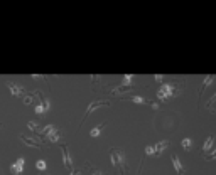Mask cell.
I'll list each match as a JSON object with an SVG mask.
<instances>
[{"instance_id": "cell-1", "label": "cell", "mask_w": 216, "mask_h": 175, "mask_svg": "<svg viewBox=\"0 0 216 175\" xmlns=\"http://www.w3.org/2000/svg\"><path fill=\"white\" fill-rule=\"evenodd\" d=\"M174 91H176V89H174V86H171V84H164L159 91H157V98H159V99H167V98H171V96H174V94H176Z\"/></svg>"}, {"instance_id": "cell-2", "label": "cell", "mask_w": 216, "mask_h": 175, "mask_svg": "<svg viewBox=\"0 0 216 175\" xmlns=\"http://www.w3.org/2000/svg\"><path fill=\"white\" fill-rule=\"evenodd\" d=\"M110 158L113 165H123L125 167V155L120 150H110Z\"/></svg>"}, {"instance_id": "cell-3", "label": "cell", "mask_w": 216, "mask_h": 175, "mask_svg": "<svg viewBox=\"0 0 216 175\" xmlns=\"http://www.w3.org/2000/svg\"><path fill=\"white\" fill-rule=\"evenodd\" d=\"M100 106H110V101H93L88 108H86V113H85V116H83V120H81V125H83V121L86 120V116H88V115L91 113V111L98 110Z\"/></svg>"}, {"instance_id": "cell-4", "label": "cell", "mask_w": 216, "mask_h": 175, "mask_svg": "<svg viewBox=\"0 0 216 175\" xmlns=\"http://www.w3.org/2000/svg\"><path fill=\"white\" fill-rule=\"evenodd\" d=\"M24 165H26V160H24V158H17V160L12 163L10 172L14 173V175H20V173L24 172Z\"/></svg>"}, {"instance_id": "cell-5", "label": "cell", "mask_w": 216, "mask_h": 175, "mask_svg": "<svg viewBox=\"0 0 216 175\" xmlns=\"http://www.w3.org/2000/svg\"><path fill=\"white\" fill-rule=\"evenodd\" d=\"M7 88L10 89V93L14 94V96H22V94H24V88L17 86L15 83H12V81H7Z\"/></svg>"}, {"instance_id": "cell-6", "label": "cell", "mask_w": 216, "mask_h": 175, "mask_svg": "<svg viewBox=\"0 0 216 175\" xmlns=\"http://www.w3.org/2000/svg\"><path fill=\"white\" fill-rule=\"evenodd\" d=\"M167 147H171V141H169V140H162V141H159V143H157L155 147H154V155L159 157L160 153L164 152V150L167 148Z\"/></svg>"}, {"instance_id": "cell-7", "label": "cell", "mask_w": 216, "mask_h": 175, "mask_svg": "<svg viewBox=\"0 0 216 175\" xmlns=\"http://www.w3.org/2000/svg\"><path fill=\"white\" fill-rule=\"evenodd\" d=\"M172 165H174V168H176V172L179 173V175H182L184 173V167L181 165V162H179V158H177V155L174 153L172 155Z\"/></svg>"}, {"instance_id": "cell-8", "label": "cell", "mask_w": 216, "mask_h": 175, "mask_svg": "<svg viewBox=\"0 0 216 175\" xmlns=\"http://www.w3.org/2000/svg\"><path fill=\"white\" fill-rule=\"evenodd\" d=\"M61 150H63V160H64V165L68 167V168H71V157H69L68 147H66V145H63V147H61Z\"/></svg>"}, {"instance_id": "cell-9", "label": "cell", "mask_w": 216, "mask_h": 175, "mask_svg": "<svg viewBox=\"0 0 216 175\" xmlns=\"http://www.w3.org/2000/svg\"><path fill=\"white\" fill-rule=\"evenodd\" d=\"M46 138L51 141V143H56V141H59V138H61V131L59 130H54V131L49 133V135H46Z\"/></svg>"}, {"instance_id": "cell-10", "label": "cell", "mask_w": 216, "mask_h": 175, "mask_svg": "<svg viewBox=\"0 0 216 175\" xmlns=\"http://www.w3.org/2000/svg\"><path fill=\"white\" fill-rule=\"evenodd\" d=\"M20 140L24 141V143H27L29 147H36V148H41V141H36V140H32V138H29V136H20Z\"/></svg>"}, {"instance_id": "cell-11", "label": "cell", "mask_w": 216, "mask_h": 175, "mask_svg": "<svg viewBox=\"0 0 216 175\" xmlns=\"http://www.w3.org/2000/svg\"><path fill=\"white\" fill-rule=\"evenodd\" d=\"M105 126H106V121H105V123H101V125H98V126H95L93 130L90 131V135L93 136V138H96V136L101 135V131H103V128H105Z\"/></svg>"}, {"instance_id": "cell-12", "label": "cell", "mask_w": 216, "mask_h": 175, "mask_svg": "<svg viewBox=\"0 0 216 175\" xmlns=\"http://www.w3.org/2000/svg\"><path fill=\"white\" fill-rule=\"evenodd\" d=\"M213 79H214V76H206V78H204V81H203V86H201V93H199V96H203L204 89L211 84V83H213Z\"/></svg>"}, {"instance_id": "cell-13", "label": "cell", "mask_w": 216, "mask_h": 175, "mask_svg": "<svg viewBox=\"0 0 216 175\" xmlns=\"http://www.w3.org/2000/svg\"><path fill=\"white\" fill-rule=\"evenodd\" d=\"M128 101H132V103H137V105H145V103H149L145 98L142 96H128Z\"/></svg>"}, {"instance_id": "cell-14", "label": "cell", "mask_w": 216, "mask_h": 175, "mask_svg": "<svg viewBox=\"0 0 216 175\" xmlns=\"http://www.w3.org/2000/svg\"><path fill=\"white\" fill-rule=\"evenodd\" d=\"M213 141H214V138L213 136H209V138H206V141H204V147H203V152L204 153H208L211 148H213Z\"/></svg>"}, {"instance_id": "cell-15", "label": "cell", "mask_w": 216, "mask_h": 175, "mask_svg": "<svg viewBox=\"0 0 216 175\" xmlns=\"http://www.w3.org/2000/svg\"><path fill=\"white\" fill-rule=\"evenodd\" d=\"M132 79H134V74H125L123 76V81H122V86H130L132 84Z\"/></svg>"}, {"instance_id": "cell-16", "label": "cell", "mask_w": 216, "mask_h": 175, "mask_svg": "<svg viewBox=\"0 0 216 175\" xmlns=\"http://www.w3.org/2000/svg\"><path fill=\"white\" fill-rule=\"evenodd\" d=\"M181 145H182V148L184 150H191V145H193V140L191 138H184L181 141Z\"/></svg>"}, {"instance_id": "cell-17", "label": "cell", "mask_w": 216, "mask_h": 175, "mask_svg": "<svg viewBox=\"0 0 216 175\" xmlns=\"http://www.w3.org/2000/svg\"><path fill=\"white\" fill-rule=\"evenodd\" d=\"M44 106H42V103H37V105H34V113L36 115H42L44 113Z\"/></svg>"}, {"instance_id": "cell-18", "label": "cell", "mask_w": 216, "mask_h": 175, "mask_svg": "<svg viewBox=\"0 0 216 175\" xmlns=\"http://www.w3.org/2000/svg\"><path fill=\"white\" fill-rule=\"evenodd\" d=\"M36 167H37V170H41V172H44V170L47 168V163H46V160H37Z\"/></svg>"}, {"instance_id": "cell-19", "label": "cell", "mask_w": 216, "mask_h": 175, "mask_svg": "<svg viewBox=\"0 0 216 175\" xmlns=\"http://www.w3.org/2000/svg\"><path fill=\"white\" fill-rule=\"evenodd\" d=\"M211 150H213V152L206 155V160H214V158H216V147H213Z\"/></svg>"}, {"instance_id": "cell-20", "label": "cell", "mask_w": 216, "mask_h": 175, "mask_svg": "<svg viewBox=\"0 0 216 175\" xmlns=\"http://www.w3.org/2000/svg\"><path fill=\"white\" fill-rule=\"evenodd\" d=\"M145 155H154V145H147V147H145Z\"/></svg>"}, {"instance_id": "cell-21", "label": "cell", "mask_w": 216, "mask_h": 175, "mask_svg": "<svg viewBox=\"0 0 216 175\" xmlns=\"http://www.w3.org/2000/svg\"><path fill=\"white\" fill-rule=\"evenodd\" d=\"M42 106H44V110L47 111L49 108H51V101H49V99H46V98H42Z\"/></svg>"}, {"instance_id": "cell-22", "label": "cell", "mask_w": 216, "mask_h": 175, "mask_svg": "<svg viewBox=\"0 0 216 175\" xmlns=\"http://www.w3.org/2000/svg\"><path fill=\"white\" fill-rule=\"evenodd\" d=\"M27 126H29V128H31V130H32V131H36V128H37V125H36V123H32V121H29V123H27Z\"/></svg>"}, {"instance_id": "cell-23", "label": "cell", "mask_w": 216, "mask_h": 175, "mask_svg": "<svg viewBox=\"0 0 216 175\" xmlns=\"http://www.w3.org/2000/svg\"><path fill=\"white\" fill-rule=\"evenodd\" d=\"M154 79H155V81H162V79H164V76H162V74H154Z\"/></svg>"}, {"instance_id": "cell-24", "label": "cell", "mask_w": 216, "mask_h": 175, "mask_svg": "<svg viewBox=\"0 0 216 175\" xmlns=\"http://www.w3.org/2000/svg\"><path fill=\"white\" fill-rule=\"evenodd\" d=\"M214 101H216V93H214V94H213V96H211V98H209V101H208V106H209V105H213V103H214Z\"/></svg>"}, {"instance_id": "cell-25", "label": "cell", "mask_w": 216, "mask_h": 175, "mask_svg": "<svg viewBox=\"0 0 216 175\" xmlns=\"http://www.w3.org/2000/svg\"><path fill=\"white\" fill-rule=\"evenodd\" d=\"M32 78L34 79H44V76H39V74H32Z\"/></svg>"}, {"instance_id": "cell-26", "label": "cell", "mask_w": 216, "mask_h": 175, "mask_svg": "<svg viewBox=\"0 0 216 175\" xmlns=\"http://www.w3.org/2000/svg\"><path fill=\"white\" fill-rule=\"evenodd\" d=\"M91 175H105V173H103V172H93Z\"/></svg>"}, {"instance_id": "cell-27", "label": "cell", "mask_w": 216, "mask_h": 175, "mask_svg": "<svg viewBox=\"0 0 216 175\" xmlns=\"http://www.w3.org/2000/svg\"><path fill=\"white\" fill-rule=\"evenodd\" d=\"M71 175H80V170H74V172H71Z\"/></svg>"}, {"instance_id": "cell-28", "label": "cell", "mask_w": 216, "mask_h": 175, "mask_svg": "<svg viewBox=\"0 0 216 175\" xmlns=\"http://www.w3.org/2000/svg\"><path fill=\"white\" fill-rule=\"evenodd\" d=\"M139 173H142V165H140V168H139ZM139 173H137V175H139Z\"/></svg>"}, {"instance_id": "cell-29", "label": "cell", "mask_w": 216, "mask_h": 175, "mask_svg": "<svg viewBox=\"0 0 216 175\" xmlns=\"http://www.w3.org/2000/svg\"><path fill=\"white\" fill-rule=\"evenodd\" d=\"M0 128H2V125H0Z\"/></svg>"}, {"instance_id": "cell-30", "label": "cell", "mask_w": 216, "mask_h": 175, "mask_svg": "<svg viewBox=\"0 0 216 175\" xmlns=\"http://www.w3.org/2000/svg\"><path fill=\"white\" fill-rule=\"evenodd\" d=\"M120 175H122V173H120Z\"/></svg>"}]
</instances>
